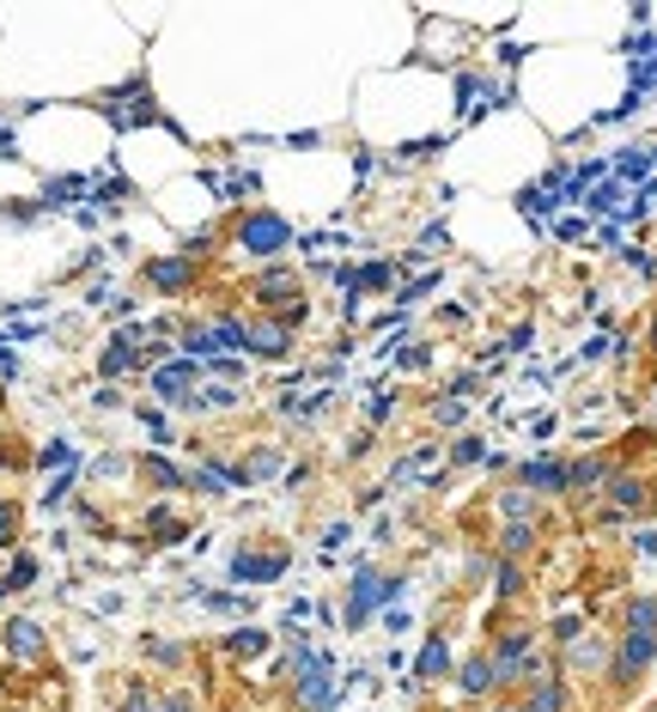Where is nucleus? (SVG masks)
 <instances>
[{
	"label": "nucleus",
	"mask_w": 657,
	"mask_h": 712,
	"mask_svg": "<svg viewBox=\"0 0 657 712\" xmlns=\"http://www.w3.org/2000/svg\"><path fill=\"white\" fill-rule=\"evenodd\" d=\"M7 652H13V657H44V627L25 621V615L7 621Z\"/></svg>",
	"instance_id": "20"
},
{
	"label": "nucleus",
	"mask_w": 657,
	"mask_h": 712,
	"mask_svg": "<svg viewBox=\"0 0 657 712\" xmlns=\"http://www.w3.org/2000/svg\"><path fill=\"white\" fill-rule=\"evenodd\" d=\"M141 359V347H134V335H116L110 347H104V378H122V371Z\"/></svg>",
	"instance_id": "23"
},
{
	"label": "nucleus",
	"mask_w": 657,
	"mask_h": 712,
	"mask_svg": "<svg viewBox=\"0 0 657 712\" xmlns=\"http://www.w3.org/2000/svg\"><path fill=\"white\" fill-rule=\"evenodd\" d=\"M280 463H286V456L262 444V451H250V456L238 463V475H243V487H256V482H268V475H280Z\"/></svg>",
	"instance_id": "21"
},
{
	"label": "nucleus",
	"mask_w": 657,
	"mask_h": 712,
	"mask_svg": "<svg viewBox=\"0 0 657 712\" xmlns=\"http://www.w3.org/2000/svg\"><path fill=\"white\" fill-rule=\"evenodd\" d=\"M524 712H572V683L566 676H536V683H524Z\"/></svg>",
	"instance_id": "9"
},
{
	"label": "nucleus",
	"mask_w": 657,
	"mask_h": 712,
	"mask_svg": "<svg viewBox=\"0 0 657 712\" xmlns=\"http://www.w3.org/2000/svg\"><path fill=\"white\" fill-rule=\"evenodd\" d=\"M493 512H500V524H542V499L505 482L500 494H493Z\"/></svg>",
	"instance_id": "11"
},
{
	"label": "nucleus",
	"mask_w": 657,
	"mask_h": 712,
	"mask_svg": "<svg viewBox=\"0 0 657 712\" xmlns=\"http://www.w3.org/2000/svg\"><path fill=\"white\" fill-rule=\"evenodd\" d=\"M189 281H195V262H189V257H158V262H146V286H158V293H183Z\"/></svg>",
	"instance_id": "12"
},
{
	"label": "nucleus",
	"mask_w": 657,
	"mask_h": 712,
	"mask_svg": "<svg viewBox=\"0 0 657 712\" xmlns=\"http://www.w3.org/2000/svg\"><path fill=\"white\" fill-rule=\"evenodd\" d=\"M548 640H554V645H560V652H566V645H572V640H585V621H578V615H560V621H554V627H548Z\"/></svg>",
	"instance_id": "29"
},
{
	"label": "nucleus",
	"mask_w": 657,
	"mask_h": 712,
	"mask_svg": "<svg viewBox=\"0 0 657 712\" xmlns=\"http://www.w3.org/2000/svg\"><path fill=\"white\" fill-rule=\"evenodd\" d=\"M141 470H146V482L165 487V494H171V487H189V475H183V470H171V463H158V456H146Z\"/></svg>",
	"instance_id": "26"
},
{
	"label": "nucleus",
	"mask_w": 657,
	"mask_h": 712,
	"mask_svg": "<svg viewBox=\"0 0 657 712\" xmlns=\"http://www.w3.org/2000/svg\"><path fill=\"white\" fill-rule=\"evenodd\" d=\"M396 597H402V579H396V572L366 567V572L354 579V591H347V627H366L378 609H390Z\"/></svg>",
	"instance_id": "3"
},
{
	"label": "nucleus",
	"mask_w": 657,
	"mask_h": 712,
	"mask_svg": "<svg viewBox=\"0 0 657 712\" xmlns=\"http://www.w3.org/2000/svg\"><path fill=\"white\" fill-rule=\"evenodd\" d=\"M451 676V640L444 633H427V645H420L415 657V683H444Z\"/></svg>",
	"instance_id": "13"
},
{
	"label": "nucleus",
	"mask_w": 657,
	"mask_h": 712,
	"mask_svg": "<svg viewBox=\"0 0 657 712\" xmlns=\"http://www.w3.org/2000/svg\"><path fill=\"white\" fill-rule=\"evenodd\" d=\"M652 512V482H645L640 470H621L614 463V475L602 482V524H628V518Z\"/></svg>",
	"instance_id": "2"
},
{
	"label": "nucleus",
	"mask_w": 657,
	"mask_h": 712,
	"mask_svg": "<svg viewBox=\"0 0 657 712\" xmlns=\"http://www.w3.org/2000/svg\"><path fill=\"white\" fill-rule=\"evenodd\" d=\"M189 487H201V494H238L243 475H238V463H201V470L189 475Z\"/></svg>",
	"instance_id": "18"
},
{
	"label": "nucleus",
	"mask_w": 657,
	"mask_h": 712,
	"mask_svg": "<svg viewBox=\"0 0 657 712\" xmlns=\"http://www.w3.org/2000/svg\"><path fill=\"white\" fill-rule=\"evenodd\" d=\"M536 524H500V536H493V555L500 560H529L536 555Z\"/></svg>",
	"instance_id": "16"
},
{
	"label": "nucleus",
	"mask_w": 657,
	"mask_h": 712,
	"mask_svg": "<svg viewBox=\"0 0 657 712\" xmlns=\"http://www.w3.org/2000/svg\"><path fill=\"white\" fill-rule=\"evenodd\" d=\"M231 652H238V657L268 652V633H262V627H243V633H231Z\"/></svg>",
	"instance_id": "30"
},
{
	"label": "nucleus",
	"mask_w": 657,
	"mask_h": 712,
	"mask_svg": "<svg viewBox=\"0 0 657 712\" xmlns=\"http://www.w3.org/2000/svg\"><path fill=\"white\" fill-rule=\"evenodd\" d=\"M238 244L250 250V257H280L286 244H292V226H286L280 214H268V207H262V214H243V219H238Z\"/></svg>",
	"instance_id": "5"
},
{
	"label": "nucleus",
	"mask_w": 657,
	"mask_h": 712,
	"mask_svg": "<svg viewBox=\"0 0 657 712\" xmlns=\"http://www.w3.org/2000/svg\"><path fill=\"white\" fill-rule=\"evenodd\" d=\"M390 281H396L390 262H366L359 274H347V286H366V293H390Z\"/></svg>",
	"instance_id": "24"
},
{
	"label": "nucleus",
	"mask_w": 657,
	"mask_h": 712,
	"mask_svg": "<svg viewBox=\"0 0 657 712\" xmlns=\"http://www.w3.org/2000/svg\"><path fill=\"white\" fill-rule=\"evenodd\" d=\"M512 487H524L536 499L566 494V456H524V463H512Z\"/></svg>",
	"instance_id": "6"
},
{
	"label": "nucleus",
	"mask_w": 657,
	"mask_h": 712,
	"mask_svg": "<svg viewBox=\"0 0 657 712\" xmlns=\"http://www.w3.org/2000/svg\"><path fill=\"white\" fill-rule=\"evenodd\" d=\"M13 530H19V512H13V506H7V499H0V548L13 542Z\"/></svg>",
	"instance_id": "32"
},
{
	"label": "nucleus",
	"mask_w": 657,
	"mask_h": 712,
	"mask_svg": "<svg viewBox=\"0 0 657 712\" xmlns=\"http://www.w3.org/2000/svg\"><path fill=\"white\" fill-rule=\"evenodd\" d=\"M652 347H657V317H652Z\"/></svg>",
	"instance_id": "35"
},
{
	"label": "nucleus",
	"mask_w": 657,
	"mask_h": 712,
	"mask_svg": "<svg viewBox=\"0 0 657 712\" xmlns=\"http://www.w3.org/2000/svg\"><path fill=\"white\" fill-rule=\"evenodd\" d=\"M469 463H487V444L475 432H457L451 439V470H469Z\"/></svg>",
	"instance_id": "25"
},
{
	"label": "nucleus",
	"mask_w": 657,
	"mask_h": 712,
	"mask_svg": "<svg viewBox=\"0 0 657 712\" xmlns=\"http://www.w3.org/2000/svg\"><path fill=\"white\" fill-rule=\"evenodd\" d=\"M335 695H342V688H335V664H329L323 652H311V657H304V669L292 676V707H299V712H329V707H335Z\"/></svg>",
	"instance_id": "4"
},
{
	"label": "nucleus",
	"mask_w": 657,
	"mask_h": 712,
	"mask_svg": "<svg viewBox=\"0 0 657 712\" xmlns=\"http://www.w3.org/2000/svg\"><path fill=\"white\" fill-rule=\"evenodd\" d=\"M256 299L268 305V311H274V305H280V311H286V305H299V274L268 269V274H262V281H256Z\"/></svg>",
	"instance_id": "17"
},
{
	"label": "nucleus",
	"mask_w": 657,
	"mask_h": 712,
	"mask_svg": "<svg viewBox=\"0 0 657 712\" xmlns=\"http://www.w3.org/2000/svg\"><path fill=\"white\" fill-rule=\"evenodd\" d=\"M195 378H201V359H177V366H158L153 371V390L165 402H177V408H183L189 396H195Z\"/></svg>",
	"instance_id": "8"
},
{
	"label": "nucleus",
	"mask_w": 657,
	"mask_h": 712,
	"mask_svg": "<svg viewBox=\"0 0 657 712\" xmlns=\"http://www.w3.org/2000/svg\"><path fill=\"white\" fill-rule=\"evenodd\" d=\"M165 712H195L189 700H177V695H165Z\"/></svg>",
	"instance_id": "34"
},
{
	"label": "nucleus",
	"mask_w": 657,
	"mask_h": 712,
	"mask_svg": "<svg viewBox=\"0 0 657 712\" xmlns=\"http://www.w3.org/2000/svg\"><path fill=\"white\" fill-rule=\"evenodd\" d=\"M621 627L628 633H657V597H628L621 603Z\"/></svg>",
	"instance_id": "22"
},
{
	"label": "nucleus",
	"mask_w": 657,
	"mask_h": 712,
	"mask_svg": "<svg viewBox=\"0 0 657 712\" xmlns=\"http://www.w3.org/2000/svg\"><path fill=\"white\" fill-rule=\"evenodd\" d=\"M390 420H396V390H384V396H372L366 402V427H390Z\"/></svg>",
	"instance_id": "27"
},
{
	"label": "nucleus",
	"mask_w": 657,
	"mask_h": 712,
	"mask_svg": "<svg viewBox=\"0 0 657 712\" xmlns=\"http://www.w3.org/2000/svg\"><path fill=\"white\" fill-rule=\"evenodd\" d=\"M286 347H292V329H286L280 317H262V323H250V335H243V354H256V359H280Z\"/></svg>",
	"instance_id": "10"
},
{
	"label": "nucleus",
	"mask_w": 657,
	"mask_h": 712,
	"mask_svg": "<svg viewBox=\"0 0 657 712\" xmlns=\"http://www.w3.org/2000/svg\"><path fill=\"white\" fill-rule=\"evenodd\" d=\"M280 567H286V548H274V555H250V548H243V555L231 560V579L262 584V579H280Z\"/></svg>",
	"instance_id": "14"
},
{
	"label": "nucleus",
	"mask_w": 657,
	"mask_h": 712,
	"mask_svg": "<svg viewBox=\"0 0 657 712\" xmlns=\"http://www.w3.org/2000/svg\"><path fill=\"white\" fill-rule=\"evenodd\" d=\"M614 475V456H578V463H566V494L572 499H590V494H602V482Z\"/></svg>",
	"instance_id": "7"
},
{
	"label": "nucleus",
	"mask_w": 657,
	"mask_h": 712,
	"mask_svg": "<svg viewBox=\"0 0 657 712\" xmlns=\"http://www.w3.org/2000/svg\"><path fill=\"white\" fill-rule=\"evenodd\" d=\"M487 572H493V555H475V560H469V579H475V584H481V579H487Z\"/></svg>",
	"instance_id": "33"
},
{
	"label": "nucleus",
	"mask_w": 657,
	"mask_h": 712,
	"mask_svg": "<svg viewBox=\"0 0 657 712\" xmlns=\"http://www.w3.org/2000/svg\"><path fill=\"white\" fill-rule=\"evenodd\" d=\"M457 688H463V695H469V700L493 695V688H500V683H493V657H487V652L463 657V664H457Z\"/></svg>",
	"instance_id": "15"
},
{
	"label": "nucleus",
	"mask_w": 657,
	"mask_h": 712,
	"mask_svg": "<svg viewBox=\"0 0 657 712\" xmlns=\"http://www.w3.org/2000/svg\"><path fill=\"white\" fill-rule=\"evenodd\" d=\"M487 104V80H463V110H481Z\"/></svg>",
	"instance_id": "31"
},
{
	"label": "nucleus",
	"mask_w": 657,
	"mask_h": 712,
	"mask_svg": "<svg viewBox=\"0 0 657 712\" xmlns=\"http://www.w3.org/2000/svg\"><path fill=\"white\" fill-rule=\"evenodd\" d=\"M657 664V633H609V664H602V683L614 688V695H628L633 683H640L645 669Z\"/></svg>",
	"instance_id": "1"
},
{
	"label": "nucleus",
	"mask_w": 657,
	"mask_h": 712,
	"mask_svg": "<svg viewBox=\"0 0 657 712\" xmlns=\"http://www.w3.org/2000/svg\"><path fill=\"white\" fill-rule=\"evenodd\" d=\"M524 591H529V567H524V560H500V555H493V597L512 603V597H524Z\"/></svg>",
	"instance_id": "19"
},
{
	"label": "nucleus",
	"mask_w": 657,
	"mask_h": 712,
	"mask_svg": "<svg viewBox=\"0 0 657 712\" xmlns=\"http://www.w3.org/2000/svg\"><path fill=\"white\" fill-rule=\"evenodd\" d=\"M463 414H469V396H457V390H451L444 402H432V420H439V427H457Z\"/></svg>",
	"instance_id": "28"
}]
</instances>
